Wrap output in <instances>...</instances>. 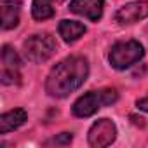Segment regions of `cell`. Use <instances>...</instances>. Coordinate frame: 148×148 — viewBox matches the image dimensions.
<instances>
[{"instance_id": "8", "label": "cell", "mask_w": 148, "mask_h": 148, "mask_svg": "<svg viewBox=\"0 0 148 148\" xmlns=\"http://www.w3.org/2000/svg\"><path fill=\"white\" fill-rule=\"evenodd\" d=\"M105 0H71L70 11L79 16H84L91 21H98L103 16Z\"/></svg>"}, {"instance_id": "12", "label": "cell", "mask_w": 148, "mask_h": 148, "mask_svg": "<svg viewBox=\"0 0 148 148\" xmlns=\"http://www.w3.org/2000/svg\"><path fill=\"white\" fill-rule=\"evenodd\" d=\"M32 14L37 21H45L49 18L54 16V9L51 0H33V5H32Z\"/></svg>"}, {"instance_id": "14", "label": "cell", "mask_w": 148, "mask_h": 148, "mask_svg": "<svg viewBox=\"0 0 148 148\" xmlns=\"http://www.w3.org/2000/svg\"><path fill=\"white\" fill-rule=\"evenodd\" d=\"M138 108L139 110H143V112H148V96H145V98H141V99H138Z\"/></svg>"}, {"instance_id": "4", "label": "cell", "mask_w": 148, "mask_h": 148, "mask_svg": "<svg viewBox=\"0 0 148 148\" xmlns=\"http://www.w3.org/2000/svg\"><path fill=\"white\" fill-rule=\"evenodd\" d=\"M19 68H21V61L18 52L9 47L4 45L2 47V84L5 86H12V84H19L21 82V75H19Z\"/></svg>"}, {"instance_id": "11", "label": "cell", "mask_w": 148, "mask_h": 148, "mask_svg": "<svg viewBox=\"0 0 148 148\" xmlns=\"http://www.w3.org/2000/svg\"><path fill=\"white\" fill-rule=\"evenodd\" d=\"M84 33H86V26H84L82 23H79V21L63 19V21L59 23V35H61L63 40L68 42V44L79 40Z\"/></svg>"}, {"instance_id": "7", "label": "cell", "mask_w": 148, "mask_h": 148, "mask_svg": "<svg viewBox=\"0 0 148 148\" xmlns=\"http://www.w3.org/2000/svg\"><path fill=\"white\" fill-rule=\"evenodd\" d=\"M145 18H148V0L131 2V4L120 7L115 14V21L119 25H132Z\"/></svg>"}, {"instance_id": "13", "label": "cell", "mask_w": 148, "mask_h": 148, "mask_svg": "<svg viewBox=\"0 0 148 148\" xmlns=\"http://www.w3.org/2000/svg\"><path fill=\"white\" fill-rule=\"evenodd\" d=\"M71 139H73V136L70 134V132H63V134H59V136H56V138H52V139H49L47 141V145H70L71 143Z\"/></svg>"}, {"instance_id": "9", "label": "cell", "mask_w": 148, "mask_h": 148, "mask_svg": "<svg viewBox=\"0 0 148 148\" xmlns=\"http://www.w3.org/2000/svg\"><path fill=\"white\" fill-rule=\"evenodd\" d=\"M19 11H21V0H0V18H2L4 30L18 26Z\"/></svg>"}, {"instance_id": "6", "label": "cell", "mask_w": 148, "mask_h": 148, "mask_svg": "<svg viewBox=\"0 0 148 148\" xmlns=\"http://www.w3.org/2000/svg\"><path fill=\"white\" fill-rule=\"evenodd\" d=\"M101 106H105V96H103V91L96 92H87L84 94L82 98H79L75 101V105H73V113H75L77 117H91L94 115Z\"/></svg>"}, {"instance_id": "15", "label": "cell", "mask_w": 148, "mask_h": 148, "mask_svg": "<svg viewBox=\"0 0 148 148\" xmlns=\"http://www.w3.org/2000/svg\"><path fill=\"white\" fill-rule=\"evenodd\" d=\"M131 119H132V122H134V124H139V125H143V119H141V117H139V119H138V117H131Z\"/></svg>"}, {"instance_id": "3", "label": "cell", "mask_w": 148, "mask_h": 148, "mask_svg": "<svg viewBox=\"0 0 148 148\" xmlns=\"http://www.w3.org/2000/svg\"><path fill=\"white\" fill-rule=\"evenodd\" d=\"M141 58H143V45L136 40L119 42L110 51V63L117 70L129 68L134 63H138Z\"/></svg>"}, {"instance_id": "1", "label": "cell", "mask_w": 148, "mask_h": 148, "mask_svg": "<svg viewBox=\"0 0 148 148\" xmlns=\"http://www.w3.org/2000/svg\"><path fill=\"white\" fill-rule=\"evenodd\" d=\"M89 75L87 59L82 56H70L58 63L47 77L45 91L52 98H64L77 91Z\"/></svg>"}, {"instance_id": "2", "label": "cell", "mask_w": 148, "mask_h": 148, "mask_svg": "<svg viewBox=\"0 0 148 148\" xmlns=\"http://www.w3.org/2000/svg\"><path fill=\"white\" fill-rule=\"evenodd\" d=\"M23 51L25 56L28 58V61L32 63H44L49 58H52V54L56 52V40L44 33V35H32L25 40L23 44Z\"/></svg>"}, {"instance_id": "10", "label": "cell", "mask_w": 148, "mask_h": 148, "mask_svg": "<svg viewBox=\"0 0 148 148\" xmlns=\"http://www.w3.org/2000/svg\"><path fill=\"white\" fill-rule=\"evenodd\" d=\"M26 122V112L23 108H16V110H11L7 113H4L0 117V132L2 134H7L18 127H21L23 124Z\"/></svg>"}, {"instance_id": "5", "label": "cell", "mask_w": 148, "mask_h": 148, "mask_svg": "<svg viewBox=\"0 0 148 148\" xmlns=\"http://www.w3.org/2000/svg\"><path fill=\"white\" fill-rule=\"evenodd\" d=\"M115 138H117V127L108 119H101L94 122L89 131V145L94 148L108 146L115 141Z\"/></svg>"}]
</instances>
